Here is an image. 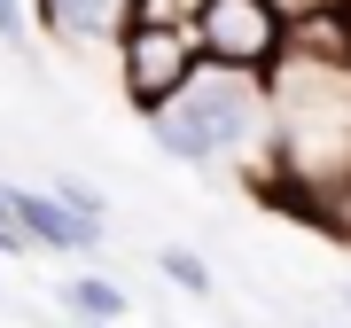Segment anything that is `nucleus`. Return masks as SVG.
<instances>
[{
  "instance_id": "obj_1",
  "label": "nucleus",
  "mask_w": 351,
  "mask_h": 328,
  "mask_svg": "<svg viewBox=\"0 0 351 328\" xmlns=\"http://www.w3.org/2000/svg\"><path fill=\"white\" fill-rule=\"evenodd\" d=\"M274 86V156L265 196L328 235H351V63L281 55Z\"/></svg>"
},
{
  "instance_id": "obj_2",
  "label": "nucleus",
  "mask_w": 351,
  "mask_h": 328,
  "mask_svg": "<svg viewBox=\"0 0 351 328\" xmlns=\"http://www.w3.org/2000/svg\"><path fill=\"white\" fill-rule=\"evenodd\" d=\"M149 141L180 164V172L242 164V180L265 188V156H274V86L203 63L164 110H149Z\"/></svg>"
},
{
  "instance_id": "obj_3",
  "label": "nucleus",
  "mask_w": 351,
  "mask_h": 328,
  "mask_svg": "<svg viewBox=\"0 0 351 328\" xmlns=\"http://www.w3.org/2000/svg\"><path fill=\"white\" fill-rule=\"evenodd\" d=\"M110 55H117V86H125V102L141 117L164 110V102L203 71V47H195L188 16H141L133 8V24H125V39H117Z\"/></svg>"
},
{
  "instance_id": "obj_4",
  "label": "nucleus",
  "mask_w": 351,
  "mask_h": 328,
  "mask_svg": "<svg viewBox=\"0 0 351 328\" xmlns=\"http://www.w3.org/2000/svg\"><path fill=\"white\" fill-rule=\"evenodd\" d=\"M195 47L211 71H242V78H274L289 55V16L274 0H203L195 8Z\"/></svg>"
},
{
  "instance_id": "obj_5",
  "label": "nucleus",
  "mask_w": 351,
  "mask_h": 328,
  "mask_svg": "<svg viewBox=\"0 0 351 328\" xmlns=\"http://www.w3.org/2000/svg\"><path fill=\"white\" fill-rule=\"evenodd\" d=\"M16 219H24L32 250H63V258H94L101 250V219L71 211L55 188H16Z\"/></svg>"
},
{
  "instance_id": "obj_6",
  "label": "nucleus",
  "mask_w": 351,
  "mask_h": 328,
  "mask_svg": "<svg viewBox=\"0 0 351 328\" xmlns=\"http://www.w3.org/2000/svg\"><path fill=\"white\" fill-rule=\"evenodd\" d=\"M133 8L141 0H32L39 32L63 39V47H117L125 24H133Z\"/></svg>"
},
{
  "instance_id": "obj_7",
  "label": "nucleus",
  "mask_w": 351,
  "mask_h": 328,
  "mask_svg": "<svg viewBox=\"0 0 351 328\" xmlns=\"http://www.w3.org/2000/svg\"><path fill=\"white\" fill-rule=\"evenodd\" d=\"M55 305H63V320H71V328H125L133 290H125L117 274H71L63 290H55Z\"/></svg>"
},
{
  "instance_id": "obj_8",
  "label": "nucleus",
  "mask_w": 351,
  "mask_h": 328,
  "mask_svg": "<svg viewBox=\"0 0 351 328\" xmlns=\"http://www.w3.org/2000/svg\"><path fill=\"white\" fill-rule=\"evenodd\" d=\"M156 274L172 281V290H188L195 305H211V297H219V274L203 266V250H188V242H156Z\"/></svg>"
},
{
  "instance_id": "obj_9",
  "label": "nucleus",
  "mask_w": 351,
  "mask_h": 328,
  "mask_svg": "<svg viewBox=\"0 0 351 328\" xmlns=\"http://www.w3.org/2000/svg\"><path fill=\"white\" fill-rule=\"evenodd\" d=\"M0 258H32V235L16 219V180H0Z\"/></svg>"
},
{
  "instance_id": "obj_10",
  "label": "nucleus",
  "mask_w": 351,
  "mask_h": 328,
  "mask_svg": "<svg viewBox=\"0 0 351 328\" xmlns=\"http://www.w3.org/2000/svg\"><path fill=\"white\" fill-rule=\"evenodd\" d=\"M0 47L8 55L32 47V0H0Z\"/></svg>"
},
{
  "instance_id": "obj_11",
  "label": "nucleus",
  "mask_w": 351,
  "mask_h": 328,
  "mask_svg": "<svg viewBox=\"0 0 351 328\" xmlns=\"http://www.w3.org/2000/svg\"><path fill=\"white\" fill-rule=\"evenodd\" d=\"M47 188L63 196L71 211H86V219H110V203H101V188H86V180H71V172H63V180H47Z\"/></svg>"
},
{
  "instance_id": "obj_12",
  "label": "nucleus",
  "mask_w": 351,
  "mask_h": 328,
  "mask_svg": "<svg viewBox=\"0 0 351 328\" xmlns=\"http://www.w3.org/2000/svg\"><path fill=\"white\" fill-rule=\"evenodd\" d=\"M274 8L289 16V24H304V16H320V8H343V0H274Z\"/></svg>"
},
{
  "instance_id": "obj_13",
  "label": "nucleus",
  "mask_w": 351,
  "mask_h": 328,
  "mask_svg": "<svg viewBox=\"0 0 351 328\" xmlns=\"http://www.w3.org/2000/svg\"><path fill=\"white\" fill-rule=\"evenodd\" d=\"M343 313H351V281H343Z\"/></svg>"
},
{
  "instance_id": "obj_14",
  "label": "nucleus",
  "mask_w": 351,
  "mask_h": 328,
  "mask_svg": "<svg viewBox=\"0 0 351 328\" xmlns=\"http://www.w3.org/2000/svg\"><path fill=\"white\" fill-rule=\"evenodd\" d=\"M313 328H328V320H313Z\"/></svg>"
}]
</instances>
